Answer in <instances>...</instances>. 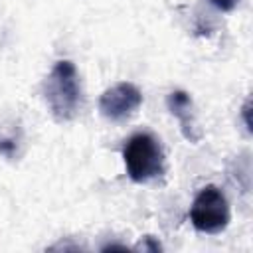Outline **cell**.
Returning <instances> with one entry per match:
<instances>
[{"instance_id":"obj_1","label":"cell","mask_w":253,"mask_h":253,"mask_svg":"<svg viewBox=\"0 0 253 253\" xmlns=\"http://www.w3.org/2000/svg\"><path fill=\"white\" fill-rule=\"evenodd\" d=\"M42 93L51 117L57 123H69L81 109V81L73 61L59 59L43 79Z\"/></svg>"},{"instance_id":"obj_2","label":"cell","mask_w":253,"mask_h":253,"mask_svg":"<svg viewBox=\"0 0 253 253\" xmlns=\"http://www.w3.org/2000/svg\"><path fill=\"white\" fill-rule=\"evenodd\" d=\"M123 160L126 176L136 184L150 182L164 174V152L158 138L150 132L132 134L123 146Z\"/></svg>"},{"instance_id":"obj_3","label":"cell","mask_w":253,"mask_h":253,"mask_svg":"<svg viewBox=\"0 0 253 253\" xmlns=\"http://www.w3.org/2000/svg\"><path fill=\"white\" fill-rule=\"evenodd\" d=\"M229 219L231 213L225 194L213 184L204 186L194 198L190 208V221L194 229L200 233L215 235L229 225Z\"/></svg>"},{"instance_id":"obj_4","label":"cell","mask_w":253,"mask_h":253,"mask_svg":"<svg viewBox=\"0 0 253 253\" xmlns=\"http://www.w3.org/2000/svg\"><path fill=\"white\" fill-rule=\"evenodd\" d=\"M142 105L140 89L130 81H121L107 87L99 97V113L113 123L130 119Z\"/></svg>"},{"instance_id":"obj_5","label":"cell","mask_w":253,"mask_h":253,"mask_svg":"<svg viewBox=\"0 0 253 253\" xmlns=\"http://www.w3.org/2000/svg\"><path fill=\"white\" fill-rule=\"evenodd\" d=\"M166 107L172 113V117H176L180 130L184 134V138L188 142H198L200 140V132H198V125H196V115H194V101L186 91H172L166 97Z\"/></svg>"},{"instance_id":"obj_6","label":"cell","mask_w":253,"mask_h":253,"mask_svg":"<svg viewBox=\"0 0 253 253\" xmlns=\"http://www.w3.org/2000/svg\"><path fill=\"white\" fill-rule=\"evenodd\" d=\"M18 138L14 134L10 136H0V154L6 158H14L18 154Z\"/></svg>"},{"instance_id":"obj_7","label":"cell","mask_w":253,"mask_h":253,"mask_svg":"<svg viewBox=\"0 0 253 253\" xmlns=\"http://www.w3.org/2000/svg\"><path fill=\"white\" fill-rule=\"evenodd\" d=\"M136 251H162V245L152 237V235H146L138 245H134Z\"/></svg>"},{"instance_id":"obj_8","label":"cell","mask_w":253,"mask_h":253,"mask_svg":"<svg viewBox=\"0 0 253 253\" xmlns=\"http://www.w3.org/2000/svg\"><path fill=\"white\" fill-rule=\"evenodd\" d=\"M211 6H215L217 10H221V12H231L241 0H208Z\"/></svg>"},{"instance_id":"obj_9","label":"cell","mask_w":253,"mask_h":253,"mask_svg":"<svg viewBox=\"0 0 253 253\" xmlns=\"http://www.w3.org/2000/svg\"><path fill=\"white\" fill-rule=\"evenodd\" d=\"M241 115H243V123H245L247 132H251V123H249V99L245 101V105H243V109H241Z\"/></svg>"}]
</instances>
